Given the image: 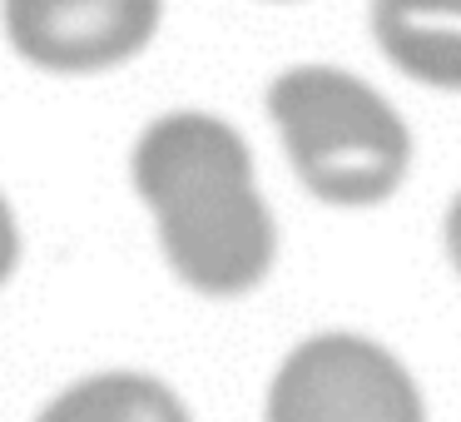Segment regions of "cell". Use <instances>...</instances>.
Instances as JSON below:
<instances>
[{
  "label": "cell",
  "mask_w": 461,
  "mask_h": 422,
  "mask_svg": "<svg viewBox=\"0 0 461 422\" xmlns=\"http://www.w3.org/2000/svg\"><path fill=\"white\" fill-rule=\"evenodd\" d=\"M130 174L154 214L164 259L194 293L239 298L268 279L278 229L233 124L199 110L164 115L140 134Z\"/></svg>",
  "instance_id": "1"
},
{
  "label": "cell",
  "mask_w": 461,
  "mask_h": 422,
  "mask_svg": "<svg viewBox=\"0 0 461 422\" xmlns=\"http://www.w3.org/2000/svg\"><path fill=\"white\" fill-rule=\"evenodd\" d=\"M268 115L298 179L338 209H367L397 194L411 164V134L382 95L332 65L283 70Z\"/></svg>",
  "instance_id": "2"
},
{
  "label": "cell",
  "mask_w": 461,
  "mask_h": 422,
  "mask_svg": "<svg viewBox=\"0 0 461 422\" xmlns=\"http://www.w3.org/2000/svg\"><path fill=\"white\" fill-rule=\"evenodd\" d=\"M268 422H427L397 358L357 333H318L283 358Z\"/></svg>",
  "instance_id": "3"
},
{
  "label": "cell",
  "mask_w": 461,
  "mask_h": 422,
  "mask_svg": "<svg viewBox=\"0 0 461 422\" xmlns=\"http://www.w3.org/2000/svg\"><path fill=\"white\" fill-rule=\"evenodd\" d=\"M164 0H0V25L25 65L100 75L154 41Z\"/></svg>",
  "instance_id": "4"
},
{
  "label": "cell",
  "mask_w": 461,
  "mask_h": 422,
  "mask_svg": "<svg viewBox=\"0 0 461 422\" xmlns=\"http://www.w3.org/2000/svg\"><path fill=\"white\" fill-rule=\"evenodd\" d=\"M372 35L402 75L461 90V0H372Z\"/></svg>",
  "instance_id": "5"
},
{
  "label": "cell",
  "mask_w": 461,
  "mask_h": 422,
  "mask_svg": "<svg viewBox=\"0 0 461 422\" xmlns=\"http://www.w3.org/2000/svg\"><path fill=\"white\" fill-rule=\"evenodd\" d=\"M35 422H189V412L149 372H95L50 398Z\"/></svg>",
  "instance_id": "6"
},
{
  "label": "cell",
  "mask_w": 461,
  "mask_h": 422,
  "mask_svg": "<svg viewBox=\"0 0 461 422\" xmlns=\"http://www.w3.org/2000/svg\"><path fill=\"white\" fill-rule=\"evenodd\" d=\"M15 263H21V224H15L11 204H5V194H0V289L11 283Z\"/></svg>",
  "instance_id": "7"
},
{
  "label": "cell",
  "mask_w": 461,
  "mask_h": 422,
  "mask_svg": "<svg viewBox=\"0 0 461 422\" xmlns=\"http://www.w3.org/2000/svg\"><path fill=\"white\" fill-rule=\"evenodd\" d=\"M447 259H451V269L461 273V194L447 209Z\"/></svg>",
  "instance_id": "8"
}]
</instances>
